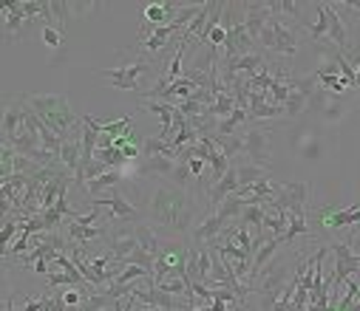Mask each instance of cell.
<instances>
[{"instance_id":"cell-33","label":"cell","mask_w":360,"mask_h":311,"mask_svg":"<svg viewBox=\"0 0 360 311\" xmlns=\"http://www.w3.org/2000/svg\"><path fill=\"white\" fill-rule=\"evenodd\" d=\"M43 43L49 46V48H63V43H65V34L63 32H57L54 26H43Z\"/></svg>"},{"instance_id":"cell-25","label":"cell","mask_w":360,"mask_h":311,"mask_svg":"<svg viewBox=\"0 0 360 311\" xmlns=\"http://www.w3.org/2000/svg\"><path fill=\"white\" fill-rule=\"evenodd\" d=\"M309 102H312V96L295 91V88L290 85V96H287V102H284V111H287V117H301V114L309 108Z\"/></svg>"},{"instance_id":"cell-19","label":"cell","mask_w":360,"mask_h":311,"mask_svg":"<svg viewBox=\"0 0 360 311\" xmlns=\"http://www.w3.org/2000/svg\"><path fill=\"white\" fill-rule=\"evenodd\" d=\"M236 108H238L236 96L230 93V88H224V91H219V93L213 96V105L207 108V114H210V117H216V119H224V117H230Z\"/></svg>"},{"instance_id":"cell-21","label":"cell","mask_w":360,"mask_h":311,"mask_svg":"<svg viewBox=\"0 0 360 311\" xmlns=\"http://www.w3.org/2000/svg\"><path fill=\"white\" fill-rule=\"evenodd\" d=\"M264 218H266V206H264V204H247L238 221H241L247 230L261 232V230H264Z\"/></svg>"},{"instance_id":"cell-3","label":"cell","mask_w":360,"mask_h":311,"mask_svg":"<svg viewBox=\"0 0 360 311\" xmlns=\"http://www.w3.org/2000/svg\"><path fill=\"white\" fill-rule=\"evenodd\" d=\"M117 91H145L148 85L159 82L156 77V62L150 57H139L128 65H120V68H103L100 71Z\"/></svg>"},{"instance_id":"cell-24","label":"cell","mask_w":360,"mask_h":311,"mask_svg":"<svg viewBox=\"0 0 360 311\" xmlns=\"http://www.w3.org/2000/svg\"><path fill=\"white\" fill-rule=\"evenodd\" d=\"M241 213H244V201L233 192L230 198H224L221 201V206H216V216L224 221V224H230L233 218H241Z\"/></svg>"},{"instance_id":"cell-20","label":"cell","mask_w":360,"mask_h":311,"mask_svg":"<svg viewBox=\"0 0 360 311\" xmlns=\"http://www.w3.org/2000/svg\"><path fill=\"white\" fill-rule=\"evenodd\" d=\"M233 167H236V173H238L241 187H244V184H255V181H266V178H269L266 167H258V164H252V161H233Z\"/></svg>"},{"instance_id":"cell-34","label":"cell","mask_w":360,"mask_h":311,"mask_svg":"<svg viewBox=\"0 0 360 311\" xmlns=\"http://www.w3.org/2000/svg\"><path fill=\"white\" fill-rule=\"evenodd\" d=\"M210 311H227V303L224 300H210Z\"/></svg>"},{"instance_id":"cell-12","label":"cell","mask_w":360,"mask_h":311,"mask_svg":"<svg viewBox=\"0 0 360 311\" xmlns=\"http://www.w3.org/2000/svg\"><path fill=\"white\" fill-rule=\"evenodd\" d=\"M238 187H241L238 173H236V167H230V173H227L224 178H219L216 184H210V187H207V201H210L213 210H216V206H221V201H224V198H230Z\"/></svg>"},{"instance_id":"cell-4","label":"cell","mask_w":360,"mask_h":311,"mask_svg":"<svg viewBox=\"0 0 360 311\" xmlns=\"http://www.w3.org/2000/svg\"><path fill=\"white\" fill-rule=\"evenodd\" d=\"M165 277H182V280L191 283V277H188V246H176L173 241H162V249L156 255L153 283H162Z\"/></svg>"},{"instance_id":"cell-32","label":"cell","mask_w":360,"mask_h":311,"mask_svg":"<svg viewBox=\"0 0 360 311\" xmlns=\"http://www.w3.org/2000/svg\"><path fill=\"white\" fill-rule=\"evenodd\" d=\"M20 311H51V294H46V297H26Z\"/></svg>"},{"instance_id":"cell-36","label":"cell","mask_w":360,"mask_h":311,"mask_svg":"<svg viewBox=\"0 0 360 311\" xmlns=\"http://www.w3.org/2000/svg\"><path fill=\"white\" fill-rule=\"evenodd\" d=\"M354 88H360V65L354 68Z\"/></svg>"},{"instance_id":"cell-6","label":"cell","mask_w":360,"mask_h":311,"mask_svg":"<svg viewBox=\"0 0 360 311\" xmlns=\"http://www.w3.org/2000/svg\"><path fill=\"white\" fill-rule=\"evenodd\" d=\"M105 241H108V252H111V255H114L120 263H125V266H128V258H131V255L139 249L136 224L114 218V221L108 224V235H105Z\"/></svg>"},{"instance_id":"cell-1","label":"cell","mask_w":360,"mask_h":311,"mask_svg":"<svg viewBox=\"0 0 360 311\" xmlns=\"http://www.w3.org/2000/svg\"><path fill=\"white\" fill-rule=\"evenodd\" d=\"M142 221L162 235H191L196 227L199 204L191 190H182L170 181H153V187L142 198Z\"/></svg>"},{"instance_id":"cell-35","label":"cell","mask_w":360,"mask_h":311,"mask_svg":"<svg viewBox=\"0 0 360 311\" xmlns=\"http://www.w3.org/2000/svg\"><path fill=\"white\" fill-rule=\"evenodd\" d=\"M4 311H20V308H15V300H12V294H6V303H4Z\"/></svg>"},{"instance_id":"cell-13","label":"cell","mask_w":360,"mask_h":311,"mask_svg":"<svg viewBox=\"0 0 360 311\" xmlns=\"http://www.w3.org/2000/svg\"><path fill=\"white\" fill-rule=\"evenodd\" d=\"M182 9H185V6H179V4H150V6H145L142 20H145V23H150L153 29H159V26L173 23V20H176V15L182 12Z\"/></svg>"},{"instance_id":"cell-37","label":"cell","mask_w":360,"mask_h":311,"mask_svg":"<svg viewBox=\"0 0 360 311\" xmlns=\"http://www.w3.org/2000/svg\"><path fill=\"white\" fill-rule=\"evenodd\" d=\"M191 311H210V305H202V308H191Z\"/></svg>"},{"instance_id":"cell-14","label":"cell","mask_w":360,"mask_h":311,"mask_svg":"<svg viewBox=\"0 0 360 311\" xmlns=\"http://www.w3.org/2000/svg\"><path fill=\"white\" fill-rule=\"evenodd\" d=\"M142 111L156 114V117L162 119V133H159V139L173 142V136H176V133H173V117H176V105H170V102H145Z\"/></svg>"},{"instance_id":"cell-16","label":"cell","mask_w":360,"mask_h":311,"mask_svg":"<svg viewBox=\"0 0 360 311\" xmlns=\"http://www.w3.org/2000/svg\"><path fill=\"white\" fill-rule=\"evenodd\" d=\"M122 181H125V173H122V170H108L105 176H100V178H94V181H88V184H85V192L91 195V198H100V195L111 192L114 187H120Z\"/></svg>"},{"instance_id":"cell-10","label":"cell","mask_w":360,"mask_h":311,"mask_svg":"<svg viewBox=\"0 0 360 311\" xmlns=\"http://www.w3.org/2000/svg\"><path fill=\"white\" fill-rule=\"evenodd\" d=\"M273 20V12H269V4H244V26H247V34L258 43L266 23Z\"/></svg>"},{"instance_id":"cell-28","label":"cell","mask_w":360,"mask_h":311,"mask_svg":"<svg viewBox=\"0 0 360 311\" xmlns=\"http://www.w3.org/2000/svg\"><path fill=\"white\" fill-rule=\"evenodd\" d=\"M329 34V4H318V23L309 26L312 40H323Z\"/></svg>"},{"instance_id":"cell-29","label":"cell","mask_w":360,"mask_h":311,"mask_svg":"<svg viewBox=\"0 0 360 311\" xmlns=\"http://www.w3.org/2000/svg\"><path fill=\"white\" fill-rule=\"evenodd\" d=\"M298 235H309V224H307V218H292L290 227H287V232H284L278 241H281V244H292Z\"/></svg>"},{"instance_id":"cell-11","label":"cell","mask_w":360,"mask_h":311,"mask_svg":"<svg viewBox=\"0 0 360 311\" xmlns=\"http://www.w3.org/2000/svg\"><path fill=\"white\" fill-rule=\"evenodd\" d=\"M20 133H26V105H9L4 114V145H12Z\"/></svg>"},{"instance_id":"cell-27","label":"cell","mask_w":360,"mask_h":311,"mask_svg":"<svg viewBox=\"0 0 360 311\" xmlns=\"http://www.w3.org/2000/svg\"><path fill=\"white\" fill-rule=\"evenodd\" d=\"M244 122H250V114H247L244 108H236L230 117L219 119V128H216V133H221V136H230V133H236V128H238V125H244Z\"/></svg>"},{"instance_id":"cell-31","label":"cell","mask_w":360,"mask_h":311,"mask_svg":"<svg viewBox=\"0 0 360 311\" xmlns=\"http://www.w3.org/2000/svg\"><path fill=\"white\" fill-rule=\"evenodd\" d=\"M57 286H85V280L82 274H68V272L49 274V289H57Z\"/></svg>"},{"instance_id":"cell-23","label":"cell","mask_w":360,"mask_h":311,"mask_svg":"<svg viewBox=\"0 0 360 311\" xmlns=\"http://www.w3.org/2000/svg\"><path fill=\"white\" fill-rule=\"evenodd\" d=\"M323 224L329 230H340V227H352V224H360V206H349V210H340V213H332L323 218Z\"/></svg>"},{"instance_id":"cell-5","label":"cell","mask_w":360,"mask_h":311,"mask_svg":"<svg viewBox=\"0 0 360 311\" xmlns=\"http://www.w3.org/2000/svg\"><path fill=\"white\" fill-rule=\"evenodd\" d=\"M258 46L266 48V51H273V54H278V57H295L298 54V37H295V32L281 18H273L266 23Z\"/></svg>"},{"instance_id":"cell-17","label":"cell","mask_w":360,"mask_h":311,"mask_svg":"<svg viewBox=\"0 0 360 311\" xmlns=\"http://www.w3.org/2000/svg\"><path fill=\"white\" fill-rule=\"evenodd\" d=\"M176 164H179V161H173V159H167V156H148V159H145V164H139V167H136V176L153 173V176H159V178H167V181H170V176H173Z\"/></svg>"},{"instance_id":"cell-9","label":"cell","mask_w":360,"mask_h":311,"mask_svg":"<svg viewBox=\"0 0 360 311\" xmlns=\"http://www.w3.org/2000/svg\"><path fill=\"white\" fill-rule=\"evenodd\" d=\"M269 133H273V128L269 125H250L247 133H244V153H247V161L264 167L269 164Z\"/></svg>"},{"instance_id":"cell-30","label":"cell","mask_w":360,"mask_h":311,"mask_svg":"<svg viewBox=\"0 0 360 311\" xmlns=\"http://www.w3.org/2000/svg\"><path fill=\"white\" fill-rule=\"evenodd\" d=\"M131 122H134V117H122V119H117V122H105V125H100V122H97V128H100V133H105V136L117 139V136H122V133H125V128H131Z\"/></svg>"},{"instance_id":"cell-38","label":"cell","mask_w":360,"mask_h":311,"mask_svg":"<svg viewBox=\"0 0 360 311\" xmlns=\"http://www.w3.org/2000/svg\"><path fill=\"white\" fill-rule=\"evenodd\" d=\"M238 311H244V308H238Z\"/></svg>"},{"instance_id":"cell-18","label":"cell","mask_w":360,"mask_h":311,"mask_svg":"<svg viewBox=\"0 0 360 311\" xmlns=\"http://www.w3.org/2000/svg\"><path fill=\"white\" fill-rule=\"evenodd\" d=\"M29 18L20 12V6L18 4H6L4 6V29H6V34L9 37H23V23H26Z\"/></svg>"},{"instance_id":"cell-15","label":"cell","mask_w":360,"mask_h":311,"mask_svg":"<svg viewBox=\"0 0 360 311\" xmlns=\"http://www.w3.org/2000/svg\"><path fill=\"white\" fill-rule=\"evenodd\" d=\"M224 227H227V224L213 213V216H207V218H205V221L191 232V241H193V244H199V246H210V244L224 232Z\"/></svg>"},{"instance_id":"cell-2","label":"cell","mask_w":360,"mask_h":311,"mask_svg":"<svg viewBox=\"0 0 360 311\" xmlns=\"http://www.w3.org/2000/svg\"><path fill=\"white\" fill-rule=\"evenodd\" d=\"M20 102L32 108L60 139H71L74 133L82 131V119L74 117L68 99L63 93H23Z\"/></svg>"},{"instance_id":"cell-26","label":"cell","mask_w":360,"mask_h":311,"mask_svg":"<svg viewBox=\"0 0 360 311\" xmlns=\"http://www.w3.org/2000/svg\"><path fill=\"white\" fill-rule=\"evenodd\" d=\"M94 159H97V161H103L108 170H125V167H128V161H125L122 150H120V147H114V145H111V147H100Z\"/></svg>"},{"instance_id":"cell-7","label":"cell","mask_w":360,"mask_h":311,"mask_svg":"<svg viewBox=\"0 0 360 311\" xmlns=\"http://www.w3.org/2000/svg\"><path fill=\"white\" fill-rule=\"evenodd\" d=\"M332 252H335V291H329V305H332V311H335V305H338V300H340V289L346 286V280L352 277V274H360V255H354L352 249H349V244H340V241H335L332 246H329Z\"/></svg>"},{"instance_id":"cell-8","label":"cell","mask_w":360,"mask_h":311,"mask_svg":"<svg viewBox=\"0 0 360 311\" xmlns=\"http://www.w3.org/2000/svg\"><path fill=\"white\" fill-rule=\"evenodd\" d=\"M307 184H278L276 201L269 204L273 210H284L290 218H307Z\"/></svg>"},{"instance_id":"cell-22","label":"cell","mask_w":360,"mask_h":311,"mask_svg":"<svg viewBox=\"0 0 360 311\" xmlns=\"http://www.w3.org/2000/svg\"><path fill=\"white\" fill-rule=\"evenodd\" d=\"M210 139H213V145H216L227 159H236V156H241V153H244V136H236V133H230V136L213 133Z\"/></svg>"}]
</instances>
